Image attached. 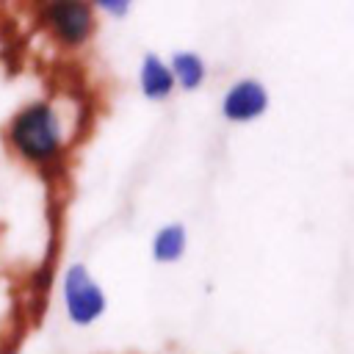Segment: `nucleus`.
I'll return each mask as SVG.
<instances>
[{"label": "nucleus", "mask_w": 354, "mask_h": 354, "mask_svg": "<svg viewBox=\"0 0 354 354\" xmlns=\"http://www.w3.org/2000/svg\"><path fill=\"white\" fill-rule=\"evenodd\" d=\"M8 144L19 158L30 163L53 160L64 147V127L58 111L44 100L19 108L8 124Z\"/></svg>", "instance_id": "f257e3e1"}, {"label": "nucleus", "mask_w": 354, "mask_h": 354, "mask_svg": "<svg viewBox=\"0 0 354 354\" xmlns=\"http://www.w3.org/2000/svg\"><path fill=\"white\" fill-rule=\"evenodd\" d=\"M64 307L72 324L88 326L105 313V293L83 263H72L64 274Z\"/></svg>", "instance_id": "f03ea898"}, {"label": "nucleus", "mask_w": 354, "mask_h": 354, "mask_svg": "<svg viewBox=\"0 0 354 354\" xmlns=\"http://www.w3.org/2000/svg\"><path fill=\"white\" fill-rule=\"evenodd\" d=\"M44 19L64 47H80L94 33V8L86 3H50Z\"/></svg>", "instance_id": "7ed1b4c3"}, {"label": "nucleus", "mask_w": 354, "mask_h": 354, "mask_svg": "<svg viewBox=\"0 0 354 354\" xmlns=\"http://www.w3.org/2000/svg\"><path fill=\"white\" fill-rule=\"evenodd\" d=\"M266 108H268V91L260 80L252 77L235 80L221 100V113L230 122H254L257 116L266 113Z\"/></svg>", "instance_id": "20e7f679"}, {"label": "nucleus", "mask_w": 354, "mask_h": 354, "mask_svg": "<svg viewBox=\"0 0 354 354\" xmlns=\"http://www.w3.org/2000/svg\"><path fill=\"white\" fill-rule=\"evenodd\" d=\"M138 83H141V91L147 100H166L171 91H174V77H171V69L169 64L155 55V53H147L144 61H141V69H138Z\"/></svg>", "instance_id": "39448f33"}, {"label": "nucleus", "mask_w": 354, "mask_h": 354, "mask_svg": "<svg viewBox=\"0 0 354 354\" xmlns=\"http://www.w3.org/2000/svg\"><path fill=\"white\" fill-rule=\"evenodd\" d=\"M185 246H188L185 227L183 224H166L152 238V257L158 263H174L185 254Z\"/></svg>", "instance_id": "423d86ee"}, {"label": "nucleus", "mask_w": 354, "mask_h": 354, "mask_svg": "<svg viewBox=\"0 0 354 354\" xmlns=\"http://www.w3.org/2000/svg\"><path fill=\"white\" fill-rule=\"evenodd\" d=\"M169 69H171L174 83H180V86L188 88V91H191V88H199V86L205 83V61H202L196 53H191V50L174 53Z\"/></svg>", "instance_id": "0eeeda50"}, {"label": "nucleus", "mask_w": 354, "mask_h": 354, "mask_svg": "<svg viewBox=\"0 0 354 354\" xmlns=\"http://www.w3.org/2000/svg\"><path fill=\"white\" fill-rule=\"evenodd\" d=\"M100 8H105V11H111V14H127L130 11V3H124V0H102V3H97Z\"/></svg>", "instance_id": "6e6552de"}]
</instances>
